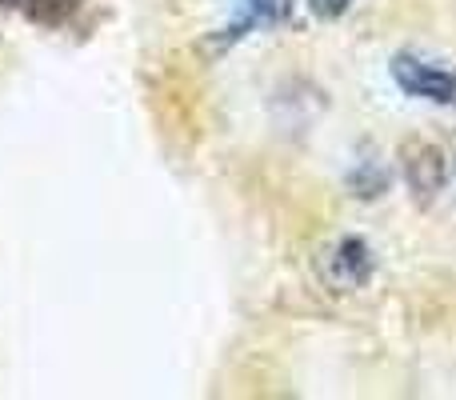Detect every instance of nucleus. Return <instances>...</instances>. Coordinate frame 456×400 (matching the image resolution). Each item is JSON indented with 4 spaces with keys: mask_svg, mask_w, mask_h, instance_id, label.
<instances>
[{
    "mask_svg": "<svg viewBox=\"0 0 456 400\" xmlns=\"http://www.w3.org/2000/svg\"><path fill=\"white\" fill-rule=\"evenodd\" d=\"M393 85L401 88L404 96L412 101H425V104H456V72L441 69L433 61H420L417 53H396L393 64Z\"/></svg>",
    "mask_w": 456,
    "mask_h": 400,
    "instance_id": "1",
    "label": "nucleus"
},
{
    "mask_svg": "<svg viewBox=\"0 0 456 400\" xmlns=\"http://www.w3.org/2000/svg\"><path fill=\"white\" fill-rule=\"evenodd\" d=\"M401 176L404 184H409L412 200L420 204V208H428L436 197L444 192V184H449V160H444L441 144L433 141H404L401 144Z\"/></svg>",
    "mask_w": 456,
    "mask_h": 400,
    "instance_id": "2",
    "label": "nucleus"
},
{
    "mask_svg": "<svg viewBox=\"0 0 456 400\" xmlns=\"http://www.w3.org/2000/svg\"><path fill=\"white\" fill-rule=\"evenodd\" d=\"M372 268H377V257L372 249L361 241V236H340L329 252V281L337 289H364L372 281Z\"/></svg>",
    "mask_w": 456,
    "mask_h": 400,
    "instance_id": "3",
    "label": "nucleus"
},
{
    "mask_svg": "<svg viewBox=\"0 0 456 400\" xmlns=\"http://www.w3.org/2000/svg\"><path fill=\"white\" fill-rule=\"evenodd\" d=\"M345 184H348V192H353L356 200H380L388 189H393V168H388L385 160L364 157V160H356V165L348 168Z\"/></svg>",
    "mask_w": 456,
    "mask_h": 400,
    "instance_id": "4",
    "label": "nucleus"
},
{
    "mask_svg": "<svg viewBox=\"0 0 456 400\" xmlns=\"http://www.w3.org/2000/svg\"><path fill=\"white\" fill-rule=\"evenodd\" d=\"M289 4L284 0H240V16L228 24V40H240L248 29H260V24H281Z\"/></svg>",
    "mask_w": 456,
    "mask_h": 400,
    "instance_id": "5",
    "label": "nucleus"
},
{
    "mask_svg": "<svg viewBox=\"0 0 456 400\" xmlns=\"http://www.w3.org/2000/svg\"><path fill=\"white\" fill-rule=\"evenodd\" d=\"M20 8L37 29H64L85 8V0H20Z\"/></svg>",
    "mask_w": 456,
    "mask_h": 400,
    "instance_id": "6",
    "label": "nucleus"
},
{
    "mask_svg": "<svg viewBox=\"0 0 456 400\" xmlns=\"http://www.w3.org/2000/svg\"><path fill=\"white\" fill-rule=\"evenodd\" d=\"M305 4H308V12H313L316 20H340L356 0H305Z\"/></svg>",
    "mask_w": 456,
    "mask_h": 400,
    "instance_id": "7",
    "label": "nucleus"
},
{
    "mask_svg": "<svg viewBox=\"0 0 456 400\" xmlns=\"http://www.w3.org/2000/svg\"><path fill=\"white\" fill-rule=\"evenodd\" d=\"M12 8H20V0H0V12H12Z\"/></svg>",
    "mask_w": 456,
    "mask_h": 400,
    "instance_id": "8",
    "label": "nucleus"
}]
</instances>
